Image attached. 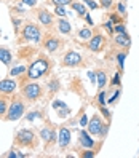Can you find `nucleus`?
Segmentation results:
<instances>
[{"label":"nucleus","instance_id":"obj_1","mask_svg":"<svg viewBox=\"0 0 139 158\" xmlns=\"http://www.w3.org/2000/svg\"><path fill=\"white\" fill-rule=\"evenodd\" d=\"M48 70V62H46L45 59H37L35 62H32V66L29 67V70H27V73H29L31 80H37L45 75V72Z\"/></svg>","mask_w":139,"mask_h":158},{"label":"nucleus","instance_id":"obj_2","mask_svg":"<svg viewBox=\"0 0 139 158\" xmlns=\"http://www.w3.org/2000/svg\"><path fill=\"white\" fill-rule=\"evenodd\" d=\"M24 114V104L19 101V99H16L11 102V106L10 109H8V115H6V120H10V122H15V120H19Z\"/></svg>","mask_w":139,"mask_h":158},{"label":"nucleus","instance_id":"obj_3","mask_svg":"<svg viewBox=\"0 0 139 158\" xmlns=\"http://www.w3.org/2000/svg\"><path fill=\"white\" fill-rule=\"evenodd\" d=\"M23 37L26 40H31V42H40V37H42V32L37 26L34 24H27L24 29H23Z\"/></svg>","mask_w":139,"mask_h":158},{"label":"nucleus","instance_id":"obj_4","mask_svg":"<svg viewBox=\"0 0 139 158\" xmlns=\"http://www.w3.org/2000/svg\"><path fill=\"white\" fill-rule=\"evenodd\" d=\"M104 123H103V118L99 115H93V118L88 122V133L93 136H99L101 129H103Z\"/></svg>","mask_w":139,"mask_h":158},{"label":"nucleus","instance_id":"obj_5","mask_svg":"<svg viewBox=\"0 0 139 158\" xmlns=\"http://www.w3.org/2000/svg\"><path fill=\"white\" fill-rule=\"evenodd\" d=\"M82 62V56L77 53V51H67L66 56L62 59V64L66 67H75V66H80Z\"/></svg>","mask_w":139,"mask_h":158},{"label":"nucleus","instance_id":"obj_6","mask_svg":"<svg viewBox=\"0 0 139 158\" xmlns=\"http://www.w3.org/2000/svg\"><path fill=\"white\" fill-rule=\"evenodd\" d=\"M104 48V37L98 34V35H93L90 42H88V50L93 51V53H98Z\"/></svg>","mask_w":139,"mask_h":158},{"label":"nucleus","instance_id":"obj_7","mask_svg":"<svg viewBox=\"0 0 139 158\" xmlns=\"http://www.w3.org/2000/svg\"><path fill=\"white\" fill-rule=\"evenodd\" d=\"M40 93H42V89H40V86L37 85V83H29V85H26L24 89H23V94H24L27 99H31V101H34V99L39 98Z\"/></svg>","mask_w":139,"mask_h":158},{"label":"nucleus","instance_id":"obj_8","mask_svg":"<svg viewBox=\"0 0 139 158\" xmlns=\"http://www.w3.org/2000/svg\"><path fill=\"white\" fill-rule=\"evenodd\" d=\"M16 89V81H13L11 78H5L0 80V93H5V94H10Z\"/></svg>","mask_w":139,"mask_h":158},{"label":"nucleus","instance_id":"obj_9","mask_svg":"<svg viewBox=\"0 0 139 158\" xmlns=\"http://www.w3.org/2000/svg\"><path fill=\"white\" fill-rule=\"evenodd\" d=\"M80 145L83 147V148H95V139H91V136L86 133V131H82L80 133Z\"/></svg>","mask_w":139,"mask_h":158},{"label":"nucleus","instance_id":"obj_10","mask_svg":"<svg viewBox=\"0 0 139 158\" xmlns=\"http://www.w3.org/2000/svg\"><path fill=\"white\" fill-rule=\"evenodd\" d=\"M58 142L59 145L64 148V147H67L70 144V131L67 128H61L59 129V136H58Z\"/></svg>","mask_w":139,"mask_h":158},{"label":"nucleus","instance_id":"obj_11","mask_svg":"<svg viewBox=\"0 0 139 158\" xmlns=\"http://www.w3.org/2000/svg\"><path fill=\"white\" fill-rule=\"evenodd\" d=\"M18 141L23 144H31L34 141V133L29 131V129H23V131L18 133Z\"/></svg>","mask_w":139,"mask_h":158},{"label":"nucleus","instance_id":"obj_12","mask_svg":"<svg viewBox=\"0 0 139 158\" xmlns=\"http://www.w3.org/2000/svg\"><path fill=\"white\" fill-rule=\"evenodd\" d=\"M115 43H117L118 46L128 48V46L131 45V39H129V35H128L126 32H123V34H117V37H115Z\"/></svg>","mask_w":139,"mask_h":158},{"label":"nucleus","instance_id":"obj_13","mask_svg":"<svg viewBox=\"0 0 139 158\" xmlns=\"http://www.w3.org/2000/svg\"><path fill=\"white\" fill-rule=\"evenodd\" d=\"M39 21L43 24V26H51L53 24V15L46 10H40L39 11Z\"/></svg>","mask_w":139,"mask_h":158},{"label":"nucleus","instance_id":"obj_14","mask_svg":"<svg viewBox=\"0 0 139 158\" xmlns=\"http://www.w3.org/2000/svg\"><path fill=\"white\" fill-rule=\"evenodd\" d=\"M58 31L61 32V34H70V31H72V27H70V23L67 21V19H61L58 21Z\"/></svg>","mask_w":139,"mask_h":158},{"label":"nucleus","instance_id":"obj_15","mask_svg":"<svg viewBox=\"0 0 139 158\" xmlns=\"http://www.w3.org/2000/svg\"><path fill=\"white\" fill-rule=\"evenodd\" d=\"M0 61L3 64H10L11 62V51L6 50L5 46H0Z\"/></svg>","mask_w":139,"mask_h":158},{"label":"nucleus","instance_id":"obj_16","mask_svg":"<svg viewBox=\"0 0 139 158\" xmlns=\"http://www.w3.org/2000/svg\"><path fill=\"white\" fill-rule=\"evenodd\" d=\"M59 40L58 39H54V37H51V39H48L45 42V48L48 50V51H56L58 48H59Z\"/></svg>","mask_w":139,"mask_h":158},{"label":"nucleus","instance_id":"obj_17","mask_svg":"<svg viewBox=\"0 0 139 158\" xmlns=\"http://www.w3.org/2000/svg\"><path fill=\"white\" fill-rule=\"evenodd\" d=\"M40 136H42L43 141H46V142H53L54 141V133L51 131L50 128H43L40 131Z\"/></svg>","mask_w":139,"mask_h":158},{"label":"nucleus","instance_id":"obj_18","mask_svg":"<svg viewBox=\"0 0 139 158\" xmlns=\"http://www.w3.org/2000/svg\"><path fill=\"white\" fill-rule=\"evenodd\" d=\"M77 35H78V39H82V40H90L91 37H93V32H91L90 27H83V29L78 31Z\"/></svg>","mask_w":139,"mask_h":158},{"label":"nucleus","instance_id":"obj_19","mask_svg":"<svg viewBox=\"0 0 139 158\" xmlns=\"http://www.w3.org/2000/svg\"><path fill=\"white\" fill-rule=\"evenodd\" d=\"M70 5H72V8H74V10L77 11V15H78V16H85V15H86V8L83 6L80 2H72Z\"/></svg>","mask_w":139,"mask_h":158},{"label":"nucleus","instance_id":"obj_20","mask_svg":"<svg viewBox=\"0 0 139 158\" xmlns=\"http://www.w3.org/2000/svg\"><path fill=\"white\" fill-rule=\"evenodd\" d=\"M96 83H98V86H99V88H104V86H106L107 77H106V73H104V72H98V73H96Z\"/></svg>","mask_w":139,"mask_h":158},{"label":"nucleus","instance_id":"obj_21","mask_svg":"<svg viewBox=\"0 0 139 158\" xmlns=\"http://www.w3.org/2000/svg\"><path fill=\"white\" fill-rule=\"evenodd\" d=\"M24 72H26V67H24V66H18V67L11 69L10 75H11V77H16V75H19V73H24Z\"/></svg>","mask_w":139,"mask_h":158},{"label":"nucleus","instance_id":"obj_22","mask_svg":"<svg viewBox=\"0 0 139 158\" xmlns=\"http://www.w3.org/2000/svg\"><path fill=\"white\" fill-rule=\"evenodd\" d=\"M48 89H50L51 93H56V91L59 89V81H58V80H51V81L48 83Z\"/></svg>","mask_w":139,"mask_h":158},{"label":"nucleus","instance_id":"obj_23","mask_svg":"<svg viewBox=\"0 0 139 158\" xmlns=\"http://www.w3.org/2000/svg\"><path fill=\"white\" fill-rule=\"evenodd\" d=\"M114 32H115V34H123V32H126L125 24H123V23H118V24L114 27Z\"/></svg>","mask_w":139,"mask_h":158},{"label":"nucleus","instance_id":"obj_24","mask_svg":"<svg viewBox=\"0 0 139 158\" xmlns=\"http://www.w3.org/2000/svg\"><path fill=\"white\" fill-rule=\"evenodd\" d=\"M69 114H70V110L67 109V106H66V107H61V109H58V115H59V117H67Z\"/></svg>","mask_w":139,"mask_h":158},{"label":"nucleus","instance_id":"obj_25","mask_svg":"<svg viewBox=\"0 0 139 158\" xmlns=\"http://www.w3.org/2000/svg\"><path fill=\"white\" fill-rule=\"evenodd\" d=\"M54 11H56V15L58 16H66L67 13H66V8H64V6H61V5H56V10H54Z\"/></svg>","mask_w":139,"mask_h":158},{"label":"nucleus","instance_id":"obj_26","mask_svg":"<svg viewBox=\"0 0 139 158\" xmlns=\"http://www.w3.org/2000/svg\"><path fill=\"white\" fill-rule=\"evenodd\" d=\"M54 5H61V6H66V5H70L72 0H53Z\"/></svg>","mask_w":139,"mask_h":158},{"label":"nucleus","instance_id":"obj_27","mask_svg":"<svg viewBox=\"0 0 139 158\" xmlns=\"http://www.w3.org/2000/svg\"><path fill=\"white\" fill-rule=\"evenodd\" d=\"M6 112V101L0 98V115H3Z\"/></svg>","mask_w":139,"mask_h":158},{"label":"nucleus","instance_id":"obj_28","mask_svg":"<svg viewBox=\"0 0 139 158\" xmlns=\"http://www.w3.org/2000/svg\"><path fill=\"white\" fill-rule=\"evenodd\" d=\"M109 123H104V126H103V129H101V133H99V137H106V134L109 133Z\"/></svg>","mask_w":139,"mask_h":158},{"label":"nucleus","instance_id":"obj_29","mask_svg":"<svg viewBox=\"0 0 139 158\" xmlns=\"http://www.w3.org/2000/svg\"><path fill=\"white\" fill-rule=\"evenodd\" d=\"M118 96H120V88H118V89H117V91H115V94H114V96H112V98H110V99H109V101H107V102H109V104H114V102H115V101H117V99H118Z\"/></svg>","mask_w":139,"mask_h":158},{"label":"nucleus","instance_id":"obj_30","mask_svg":"<svg viewBox=\"0 0 139 158\" xmlns=\"http://www.w3.org/2000/svg\"><path fill=\"white\" fill-rule=\"evenodd\" d=\"M104 98H106V94H104V91H101V93H99V96H98V102H99L101 106H104V104H106V101H104Z\"/></svg>","mask_w":139,"mask_h":158},{"label":"nucleus","instance_id":"obj_31","mask_svg":"<svg viewBox=\"0 0 139 158\" xmlns=\"http://www.w3.org/2000/svg\"><path fill=\"white\" fill-rule=\"evenodd\" d=\"M112 2H114V0H101V6L110 8V6H112Z\"/></svg>","mask_w":139,"mask_h":158},{"label":"nucleus","instance_id":"obj_32","mask_svg":"<svg viewBox=\"0 0 139 158\" xmlns=\"http://www.w3.org/2000/svg\"><path fill=\"white\" fill-rule=\"evenodd\" d=\"M117 59H118V64H120V67L123 69V62H125V53H120L118 56H117Z\"/></svg>","mask_w":139,"mask_h":158},{"label":"nucleus","instance_id":"obj_33","mask_svg":"<svg viewBox=\"0 0 139 158\" xmlns=\"http://www.w3.org/2000/svg\"><path fill=\"white\" fill-rule=\"evenodd\" d=\"M53 107L58 110V109H61V107H66V104H64L62 101H54V102H53Z\"/></svg>","mask_w":139,"mask_h":158},{"label":"nucleus","instance_id":"obj_34","mask_svg":"<svg viewBox=\"0 0 139 158\" xmlns=\"http://www.w3.org/2000/svg\"><path fill=\"white\" fill-rule=\"evenodd\" d=\"M88 125V115L83 114V117L80 118V126H86Z\"/></svg>","mask_w":139,"mask_h":158},{"label":"nucleus","instance_id":"obj_35","mask_svg":"<svg viewBox=\"0 0 139 158\" xmlns=\"http://www.w3.org/2000/svg\"><path fill=\"white\" fill-rule=\"evenodd\" d=\"M85 3L91 8V10H96V8H98V3H96V2H93V0H85Z\"/></svg>","mask_w":139,"mask_h":158},{"label":"nucleus","instance_id":"obj_36","mask_svg":"<svg viewBox=\"0 0 139 158\" xmlns=\"http://www.w3.org/2000/svg\"><path fill=\"white\" fill-rule=\"evenodd\" d=\"M35 118H40V114L39 112H31L29 115H27V120H31V122H32V120H35Z\"/></svg>","mask_w":139,"mask_h":158},{"label":"nucleus","instance_id":"obj_37","mask_svg":"<svg viewBox=\"0 0 139 158\" xmlns=\"http://www.w3.org/2000/svg\"><path fill=\"white\" fill-rule=\"evenodd\" d=\"M114 85H117V86L120 85V73H115V77L112 78V86Z\"/></svg>","mask_w":139,"mask_h":158},{"label":"nucleus","instance_id":"obj_38","mask_svg":"<svg viewBox=\"0 0 139 158\" xmlns=\"http://www.w3.org/2000/svg\"><path fill=\"white\" fill-rule=\"evenodd\" d=\"M104 26H106V29H107V31H109L110 34H114V27H112V21H109V23H106Z\"/></svg>","mask_w":139,"mask_h":158},{"label":"nucleus","instance_id":"obj_39","mask_svg":"<svg viewBox=\"0 0 139 158\" xmlns=\"http://www.w3.org/2000/svg\"><path fill=\"white\" fill-rule=\"evenodd\" d=\"M101 114H103V115H104V117H106L107 120L110 118V112H109V110H107L106 107H103V109H101Z\"/></svg>","mask_w":139,"mask_h":158},{"label":"nucleus","instance_id":"obj_40","mask_svg":"<svg viewBox=\"0 0 139 158\" xmlns=\"http://www.w3.org/2000/svg\"><path fill=\"white\" fill-rule=\"evenodd\" d=\"M118 13H120V15H125V13H126V8H125L123 3H118Z\"/></svg>","mask_w":139,"mask_h":158},{"label":"nucleus","instance_id":"obj_41","mask_svg":"<svg viewBox=\"0 0 139 158\" xmlns=\"http://www.w3.org/2000/svg\"><path fill=\"white\" fill-rule=\"evenodd\" d=\"M23 3L29 5V6H35L37 5V0H23Z\"/></svg>","mask_w":139,"mask_h":158},{"label":"nucleus","instance_id":"obj_42","mask_svg":"<svg viewBox=\"0 0 139 158\" xmlns=\"http://www.w3.org/2000/svg\"><path fill=\"white\" fill-rule=\"evenodd\" d=\"M88 77H90V80L95 83L96 81V73H93V72H88Z\"/></svg>","mask_w":139,"mask_h":158},{"label":"nucleus","instance_id":"obj_43","mask_svg":"<svg viewBox=\"0 0 139 158\" xmlns=\"http://www.w3.org/2000/svg\"><path fill=\"white\" fill-rule=\"evenodd\" d=\"M93 155H95V152H91V148H88V152H85V153H83V156H93Z\"/></svg>","mask_w":139,"mask_h":158},{"label":"nucleus","instance_id":"obj_44","mask_svg":"<svg viewBox=\"0 0 139 158\" xmlns=\"http://www.w3.org/2000/svg\"><path fill=\"white\" fill-rule=\"evenodd\" d=\"M8 156H18V158H21V156H24L23 153H16V152H11V153H8Z\"/></svg>","mask_w":139,"mask_h":158},{"label":"nucleus","instance_id":"obj_45","mask_svg":"<svg viewBox=\"0 0 139 158\" xmlns=\"http://www.w3.org/2000/svg\"><path fill=\"white\" fill-rule=\"evenodd\" d=\"M83 18H85V19H86V23H88V24H93V19H91V18H90V15H85V16H83Z\"/></svg>","mask_w":139,"mask_h":158}]
</instances>
